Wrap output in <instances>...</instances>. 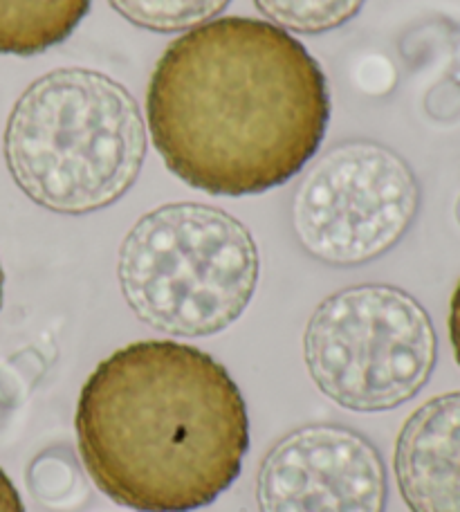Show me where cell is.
<instances>
[{
    "mask_svg": "<svg viewBox=\"0 0 460 512\" xmlns=\"http://www.w3.org/2000/svg\"><path fill=\"white\" fill-rule=\"evenodd\" d=\"M386 497L380 450L337 423L292 429L265 454L256 479L261 512H384Z\"/></svg>",
    "mask_w": 460,
    "mask_h": 512,
    "instance_id": "52a82bcc",
    "label": "cell"
},
{
    "mask_svg": "<svg viewBox=\"0 0 460 512\" xmlns=\"http://www.w3.org/2000/svg\"><path fill=\"white\" fill-rule=\"evenodd\" d=\"M366 0H254L270 23L294 34H326L360 14Z\"/></svg>",
    "mask_w": 460,
    "mask_h": 512,
    "instance_id": "8fae6325",
    "label": "cell"
},
{
    "mask_svg": "<svg viewBox=\"0 0 460 512\" xmlns=\"http://www.w3.org/2000/svg\"><path fill=\"white\" fill-rule=\"evenodd\" d=\"M418 209L420 185L402 155L380 142L346 140L303 173L292 230L312 259L360 268L404 239Z\"/></svg>",
    "mask_w": 460,
    "mask_h": 512,
    "instance_id": "8992f818",
    "label": "cell"
},
{
    "mask_svg": "<svg viewBox=\"0 0 460 512\" xmlns=\"http://www.w3.org/2000/svg\"><path fill=\"white\" fill-rule=\"evenodd\" d=\"M312 382L360 414L402 407L425 389L438 360L434 322L420 301L389 283L326 297L303 333Z\"/></svg>",
    "mask_w": 460,
    "mask_h": 512,
    "instance_id": "5b68a950",
    "label": "cell"
},
{
    "mask_svg": "<svg viewBox=\"0 0 460 512\" xmlns=\"http://www.w3.org/2000/svg\"><path fill=\"white\" fill-rule=\"evenodd\" d=\"M0 512H25L23 499L3 468H0Z\"/></svg>",
    "mask_w": 460,
    "mask_h": 512,
    "instance_id": "7c38bea8",
    "label": "cell"
},
{
    "mask_svg": "<svg viewBox=\"0 0 460 512\" xmlns=\"http://www.w3.org/2000/svg\"><path fill=\"white\" fill-rule=\"evenodd\" d=\"M393 470L411 512H460V391L427 400L407 418Z\"/></svg>",
    "mask_w": 460,
    "mask_h": 512,
    "instance_id": "ba28073f",
    "label": "cell"
},
{
    "mask_svg": "<svg viewBox=\"0 0 460 512\" xmlns=\"http://www.w3.org/2000/svg\"><path fill=\"white\" fill-rule=\"evenodd\" d=\"M128 23L142 30L173 34L193 30L225 12L232 0H108Z\"/></svg>",
    "mask_w": 460,
    "mask_h": 512,
    "instance_id": "30bf717a",
    "label": "cell"
},
{
    "mask_svg": "<svg viewBox=\"0 0 460 512\" xmlns=\"http://www.w3.org/2000/svg\"><path fill=\"white\" fill-rule=\"evenodd\" d=\"M92 0H0V54L32 57L59 45L84 21Z\"/></svg>",
    "mask_w": 460,
    "mask_h": 512,
    "instance_id": "9c48e42d",
    "label": "cell"
},
{
    "mask_svg": "<svg viewBox=\"0 0 460 512\" xmlns=\"http://www.w3.org/2000/svg\"><path fill=\"white\" fill-rule=\"evenodd\" d=\"M77 443L104 495L140 512H193L232 488L250 416L223 364L171 340L128 344L84 382Z\"/></svg>",
    "mask_w": 460,
    "mask_h": 512,
    "instance_id": "7a4b0ae2",
    "label": "cell"
},
{
    "mask_svg": "<svg viewBox=\"0 0 460 512\" xmlns=\"http://www.w3.org/2000/svg\"><path fill=\"white\" fill-rule=\"evenodd\" d=\"M135 97L90 68H57L25 88L5 126V162L23 194L54 214L84 216L128 194L146 160Z\"/></svg>",
    "mask_w": 460,
    "mask_h": 512,
    "instance_id": "3957f363",
    "label": "cell"
},
{
    "mask_svg": "<svg viewBox=\"0 0 460 512\" xmlns=\"http://www.w3.org/2000/svg\"><path fill=\"white\" fill-rule=\"evenodd\" d=\"M146 120L173 176L211 196H254L315 158L330 122L328 81L290 32L259 18H216L162 52Z\"/></svg>",
    "mask_w": 460,
    "mask_h": 512,
    "instance_id": "6da1fadb",
    "label": "cell"
},
{
    "mask_svg": "<svg viewBox=\"0 0 460 512\" xmlns=\"http://www.w3.org/2000/svg\"><path fill=\"white\" fill-rule=\"evenodd\" d=\"M3 283H5V274H3V268H0V306H3Z\"/></svg>",
    "mask_w": 460,
    "mask_h": 512,
    "instance_id": "5bb4252c",
    "label": "cell"
},
{
    "mask_svg": "<svg viewBox=\"0 0 460 512\" xmlns=\"http://www.w3.org/2000/svg\"><path fill=\"white\" fill-rule=\"evenodd\" d=\"M449 337H452L454 355L460 367V281L452 295V306H449Z\"/></svg>",
    "mask_w": 460,
    "mask_h": 512,
    "instance_id": "4fadbf2b",
    "label": "cell"
},
{
    "mask_svg": "<svg viewBox=\"0 0 460 512\" xmlns=\"http://www.w3.org/2000/svg\"><path fill=\"white\" fill-rule=\"evenodd\" d=\"M261 259L250 230L225 209L171 203L144 214L119 248L117 279L140 322L176 337L232 326L256 292Z\"/></svg>",
    "mask_w": 460,
    "mask_h": 512,
    "instance_id": "277c9868",
    "label": "cell"
}]
</instances>
